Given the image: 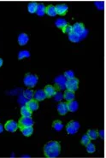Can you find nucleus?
Returning <instances> with one entry per match:
<instances>
[{
	"instance_id": "31",
	"label": "nucleus",
	"mask_w": 106,
	"mask_h": 158,
	"mask_svg": "<svg viewBox=\"0 0 106 158\" xmlns=\"http://www.w3.org/2000/svg\"><path fill=\"white\" fill-rule=\"evenodd\" d=\"M94 3L98 10H104V8H105V2L104 1H96Z\"/></svg>"
},
{
	"instance_id": "34",
	"label": "nucleus",
	"mask_w": 106,
	"mask_h": 158,
	"mask_svg": "<svg viewBox=\"0 0 106 158\" xmlns=\"http://www.w3.org/2000/svg\"><path fill=\"white\" fill-rule=\"evenodd\" d=\"M99 135H100L101 138H104V137H105V131L104 130H100L99 131Z\"/></svg>"
},
{
	"instance_id": "3",
	"label": "nucleus",
	"mask_w": 106,
	"mask_h": 158,
	"mask_svg": "<svg viewBox=\"0 0 106 158\" xmlns=\"http://www.w3.org/2000/svg\"><path fill=\"white\" fill-rule=\"evenodd\" d=\"M73 27V33L77 34L79 35H81L83 39H85L87 36L88 31L84 27V25L81 22H76L75 24H74Z\"/></svg>"
},
{
	"instance_id": "20",
	"label": "nucleus",
	"mask_w": 106,
	"mask_h": 158,
	"mask_svg": "<svg viewBox=\"0 0 106 158\" xmlns=\"http://www.w3.org/2000/svg\"><path fill=\"white\" fill-rule=\"evenodd\" d=\"M28 42V36L26 34H21L18 37V43L20 45H25Z\"/></svg>"
},
{
	"instance_id": "4",
	"label": "nucleus",
	"mask_w": 106,
	"mask_h": 158,
	"mask_svg": "<svg viewBox=\"0 0 106 158\" xmlns=\"http://www.w3.org/2000/svg\"><path fill=\"white\" fill-rule=\"evenodd\" d=\"M80 128V123L75 120H71L66 127L67 133L68 134H75Z\"/></svg>"
},
{
	"instance_id": "12",
	"label": "nucleus",
	"mask_w": 106,
	"mask_h": 158,
	"mask_svg": "<svg viewBox=\"0 0 106 158\" xmlns=\"http://www.w3.org/2000/svg\"><path fill=\"white\" fill-rule=\"evenodd\" d=\"M46 94L44 90H37L34 94V98L36 101H43L46 98Z\"/></svg>"
},
{
	"instance_id": "24",
	"label": "nucleus",
	"mask_w": 106,
	"mask_h": 158,
	"mask_svg": "<svg viewBox=\"0 0 106 158\" xmlns=\"http://www.w3.org/2000/svg\"><path fill=\"white\" fill-rule=\"evenodd\" d=\"M87 135H88V137L91 138V140H95V139H97L98 138V133L96 131V130H88V132H87V133H86Z\"/></svg>"
},
{
	"instance_id": "9",
	"label": "nucleus",
	"mask_w": 106,
	"mask_h": 158,
	"mask_svg": "<svg viewBox=\"0 0 106 158\" xmlns=\"http://www.w3.org/2000/svg\"><path fill=\"white\" fill-rule=\"evenodd\" d=\"M44 92L46 94V97L47 98H51L55 95V93L57 92L56 91V87L53 86V85H48L44 87Z\"/></svg>"
},
{
	"instance_id": "6",
	"label": "nucleus",
	"mask_w": 106,
	"mask_h": 158,
	"mask_svg": "<svg viewBox=\"0 0 106 158\" xmlns=\"http://www.w3.org/2000/svg\"><path fill=\"white\" fill-rule=\"evenodd\" d=\"M34 125V120L32 117H27V116H22L18 122L19 127H33Z\"/></svg>"
},
{
	"instance_id": "18",
	"label": "nucleus",
	"mask_w": 106,
	"mask_h": 158,
	"mask_svg": "<svg viewBox=\"0 0 106 158\" xmlns=\"http://www.w3.org/2000/svg\"><path fill=\"white\" fill-rule=\"evenodd\" d=\"M45 10H46V7L44 4L43 3H39L37 6V10H36V14L39 16H43L45 14Z\"/></svg>"
},
{
	"instance_id": "33",
	"label": "nucleus",
	"mask_w": 106,
	"mask_h": 158,
	"mask_svg": "<svg viewBox=\"0 0 106 158\" xmlns=\"http://www.w3.org/2000/svg\"><path fill=\"white\" fill-rule=\"evenodd\" d=\"M53 97H54L55 101H57L58 102V101H62L63 100V98H64V94L62 92H56Z\"/></svg>"
},
{
	"instance_id": "25",
	"label": "nucleus",
	"mask_w": 106,
	"mask_h": 158,
	"mask_svg": "<svg viewBox=\"0 0 106 158\" xmlns=\"http://www.w3.org/2000/svg\"><path fill=\"white\" fill-rule=\"evenodd\" d=\"M53 127H54V129L56 131H58L59 132V131H61L63 129L64 125H63L62 121H60V120H55L53 122Z\"/></svg>"
},
{
	"instance_id": "7",
	"label": "nucleus",
	"mask_w": 106,
	"mask_h": 158,
	"mask_svg": "<svg viewBox=\"0 0 106 158\" xmlns=\"http://www.w3.org/2000/svg\"><path fill=\"white\" fill-rule=\"evenodd\" d=\"M19 127L17 122H16L15 120H8L5 125H4V128L6 129V131L10 132V133H14L17 130V128Z\"/></svg>"
},
{
	"instance_id": "16",
	"label": "nucleus",
	"mask_w": 106,
	"mask_h": 158,
	"mask_svg": "<svg viewBox=\"0 0 106 158\" xmlns=\"http://www.w3.org/2000/svg\"><path fill=\"white\" fill-rule=\"evenodd\" d=\"M68 39L69 40L71 41V42H74V43H78V42H80L81 40H83V38L81 36V35H79V34H75V33H71V34H68Z\"/></svg>"
},
{
	"instance_id": "1",
	"label": "nucleus",
	"mask_w": 106,
	"mask_h": 158,
	"mask_svg": "<svg viewBox=\"0 0 106 158\" xmlns=\"http://www.w3.org/2000/svg\"><path fill=\"white\" fill-rule=\"evenodd\" d=\"M61 152V145L57 141H51L44 147V153L46 157H57Z\"/></svg>"
},
{
	"instance_id": "5",
	"label": "nucleus",
	"mask_w": 106,
	"mask_h": 158,
	"mask_svg": "<svg viewBox=\"0 0 106 158\" xmlns=\"http://www.w3.org/2000/svg\"><path fill=\"white\" fill-rule=\"evenodd\" d=\"M79 85V79L76 78H72V79H67L66 81V88L69 91L75 92L78 89Z\"/></svg>"
},
{
	"instance_id": "19",
	"label": "nucleus",
	"mask_w": 106,
	"mask_h": 158,
	"mask_svg": "<svg viewBox=\"0 0 106 158\" xmlns=\"http://www.w3.org/2000/svg\"><path fill=\"white\" fill-rule=\"evenodd\" d=\"M64 98L65 100H67L68 102L69 101H72V100H75V92H72V91H69V90H67L65 91L64 94Z\"/></svg>"
},
{
	"instance_id": "32",
	"label": "nucleus",
	"mask_w": 106,
	"mask_h": 158,
	"mask_svg": "<svg viewBox=\"0 0 106 158\" xmlns=\"http://www.w3.org/2000/svg\"><path fill=\"white\" fill-rule=\"evenodd\" d=\"M63 32H64V34H71L73 32V27L70 26V25H67L65 27L63 28Z\"/></svg>"
},
{
	"instance_id": "30",
	"label": "nucleus",
	"mask_w": 106,
	"mask_h": 158,
	"mask_svg": "<svg viewBox=\"0 0 106 158\" xmlns=\"http://www.w3.org/2000/svg\"><path fill=\"white\" fill-rule=\"evenodd\" d=\"M91 142V138L88 137V135L87 134H85V135H83L82 136V138H81V144H83V145H86L87 144H89Z\"/></svg>"
},
{
	"instance_id": "37",
	"label": "nucleus",
	"mask_w": 106,
	"mask_h": 158,
	"mask_svg": "<svg viewBox=\"0 0 106 158\" xmlns=\"http://www.w3.org/2000/svg\"><path fill=\"white\" fill-rule=\"evenodd\" d=\"M21 157H29V156H21Z\"/></svg>"
},
{
	"instance_id": "11",
	"label": "nucleus",
	"mask_w": 106,
	"mask_h": 158,
	"mask_svg": "<svg viewBox=\"0 0 106 158\" xmlns=\"http://www.w3.org/2000/svg\"><path fill=\"white\" fill-rule=\"evenodd\" d=\"M55 7H56L57 15L58 14V15H60V16H64V15L67 13L68 10V5H66V4H57V5L55 6Z\"/></svg>"
},
{
	"instance_id": "29",
	"label": "nucleus",
	"mask_w": 106,
	"mask_h": 158,
	"mask_svg": "<svg viewBox=\"0 0 106 158\" xmlns=\"http://www.w3.org/2000/svg\"><path fill=\"white\" fill-rule=\"evenodd\" d=\"M64 77L67 79H72V78L75 77V74H74V72L72 70H68V71H66L64 73Z\"/></svg>"
},
{
	"instance_id": "15",
	"label": "nucleus",
	"mask_w": 106,
	"mask_h": 158,
	"mask_svg": "<svg viewBox=\"0 0 106 158\" xmlns=\"http://www.w3.org/2000/svg\"><path fill=\"white\" fill-rule=\"evenodd\" d=\"M20 129H21V133H22L24 136H26V137L31 136V135L33 134V133H34V128H33V127H21Z\"/></svg>"
},
{
	"instance_id": "2",
	"label": "nucleus",
	"mask_w": 106,
	"mask_h": 158,
	"mask_svg": "<svg viewBox=\"0 0 106 158\" xmlns=\"http://www.w3.org/2000/svg\"><path fill=\"white\" fill-rule=\"evenodd\" d=\"M38 76L33 74H27L24 78V84L27 87H34L38 83Z\"/></svg>"
},
{
	"instance_id": "35",
	"label": "nucleus",
	"mask_w": 106,
	"mask_h": 158,
	"mask_svg": "<svg viewBox=\"0 0 106 158\" xmlns=\"http://www.w3.org/2000/svg\"><path fill=\"white\" fill-rule=\"evenodd\" d=\"M3 126H2V125L0 124V133H1L2 132H3Z\"/></svg>"
},
{
	"instance_id": "27",
	"label": "nucleus",
	"mask_w": 106,
	"mask_h": 158,
	"mask_svg": "<svg viewBox=\"0 0 106 158\" xmlns=\"http://www.w3.org/2000/svg\"><path fill=\"white\" fill-rule=\"evenodd\" d=\"M30 57V53L27 51H21L18 54V59H23L26 57Z\"/></svg>"
},
{
	"instance_id": "26",
	"label": "nucleus",
	"mask_w": 106,
	"mask_h": 158,
	"mask_svg": "<svg viewBox=\"0 0 106 158\" xmlns=\"http://www.w3.org/2000/svg\"><path fill=\"white\" fill-rule=\"evenodd\" d=\"M34 92L31 90H25L23 92L24 98H26L27 100H31L34 98Z\"/></svg>"
},
{
	"instance_id": "23",
	"label": "nucleus",
	"mask_w": 106,
	"mask_h": 158,
	"mask_svg": "<svg viewBox=\"0 0 106 158\" xmlns=\"http://www.w3.org/2000/svg\"><path fill=\"white\" fill-rule=\"evenodd\" d=\"M37 6H38V3H35V2H31L28 3V6H27V10H28V12L33 14V13H36V10H37Z\"/></svg>"
},
{
	"instance_id": "28",
	"label": "nucleus",
	"mask_w": 106,
	"mask_h": 158,
	"mask_svg": "<svg viewBox=\"0 0 106 158\" xmlns=\"http://www.w3.org/2000/svg\"><path fill=\"white\" fill-rule=\"evenodd\" d=\"M86 151L88 152V153H93L94 151H95V145L92 144V143H89V144H87L86 145Z\"/></svg>"
},
{
	"instance_id": "17",
	"label": "nucleus",
	"mask_w": 106,
	"mask_h": 158,
	"mask_svg": "<svg viewBox=\"0 0 106 158\" xmlns=\"http://www.w3.org/2000/svg\"><path fill=\"white\" fill-rule=\"evenodd\" d=\"M45 13L50 16H57V11H56V7L54 5H49L46 7Z\"/></svg>"
},
{
	"instance_id": "21",
	"label": "nucleus",
	"mask_w": 106,
	"mask_h": 158,
	"mask_svg": "<svg viewBox=\"0 0 106 158\" xmlns=\"http://www.w3.org/2000/svg\"><path fill=\"white\" fill-rule=\"evenodd\" d=\"M21 114L22 116H27V117H31L32 116V111L26 105L21 107Z\"/></svg>"
},
{
	"instance_id": "14",
	"label": "nucleus",
	"mask_w": 106,
	"mask_h": 158,
	"mask_svg": "<svg viewBox=\"0 0 106 158\" xmlns=\"http://www.w3.org/2000/svg\"><path fill=\"white\" fill-rule=\"evenodd\" d=\"M57 111L59 112L60 115L64 116L68 113V106H67V103H60L58 105H57Z\"/></svg>"
},
{
	"instance_id": "36",
	"label": "nucleus",
	"mask_w": 106,
	"mask_h": 158,
	"mask_svg": "<svg viewBox=\"0 0 106 158\" xmlns=\"http://www.w3.org/2000/svg\"><path fill=\"white\" fill-rule=\"evenodd\" d=\"M3 65V59L2 58H0V67Z\"/></svg>"
},
{
	"instance_id": "13",
	"label": "nucleus",
	"mask_w": 106,
	"mask_h": 158,
	"mask_svg": "<svg viewBox=\"0 0 106 158\" xmlns=\"http://www.w3.org/2000/svg\"><path fill=\"white\" fill-rule=\"evenodd\" d=\"M67 106H68V111H70V112H75L78 109V108H79L78 102L75 101V100H72V101L68 102L67 103Z\"/></svg>"
},
{
	"instance_id": "22",
	"label": "nucleus",
	"mask_w": 106,
	"mask_h": 158,
	"mask_svg": "<svg viewBox=\"0 0 106 158\" xmlns=\"http://www.w3.org/2000/svg\"><path fill=\"white\" fill-rule=\"evenodd\" d=\"M55 25L58 27V28H64L68 24V21L66 20H64L63 18H60V19H57V20L55 21Z\"/></svg>"
},
{
	"instance_id": "10",
	"label": "nucleus",
	"mask_w": 106,
	"mask_h": 158,
	"mask_svg": "<svg viewBox=\"0 0 106 158\" xmlns=\"http://www.w3.org/2000/svg\"><path fill=\"white\" fill-rule=\"evenodd\" d=\"M26 106H27L32 112H33V111H35V110H37V109H39L38 101H36L35 99H31V100H29V101L27 103Z\"/></svg>"
},
{
	"instance_id": "8",
	"label": "nucleus",
	"mask_w": 106,
	"mask_h": 158,
	"mask_svg": "<svg viewBox=\"0 0 106 158\" xmlns=\"http://www.w3.org/2000/svg\"><path fill=\"white\" fill-rule=\"evenodd\" d=\"M66 81L67 79L64 77V75H59L55 79V84L59 90H64L66 88Z\"/></svg>"
}]
</instances>
